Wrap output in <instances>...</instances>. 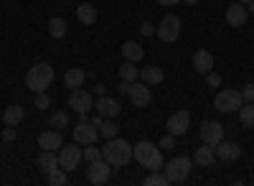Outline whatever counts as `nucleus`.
Returning <instances> with one entry per match:
<instances>
[{
	"instance_id": "aec40b11",
	"label": "nucleus",
	"mask_w": 254,
	"mask_h": 186,
	"mask_svg": "<svg viewBox=\"0 0 254 186\" xmlns=\"http://www.w3.org/2000/svg\"><path fill=\"white\" fill-rule=\"evenodd\" d=\"M214 161H216V151H214V146H208V143H201V146L196 148L193 163H198V166H211Z\"/></svg>"
},
{
	"instance_id": "2eb2a0df",
	"label": "nucleus",
	"mask_w": 254,
	"mask_h": 186,
	"mask_svg": "<svg viewBox=\"0 0 254 186\" xmlns=\"http://www.w3.org/2000/svg\"><path fill=\"white\" fill-rule=\"evenodd\" d=\"M94 107H97V112H99V115H104V117H117V115L122 112L120 99H115V97H107V94H102V97L94 102Z\"/></svg>"
},
{
	"instance_id": "6ab92c4d",
	"label": "nucleus",
	"mask_w": 254,
	"mask_h": 186,
	"mask_svg": "<svg viewBox=\"0 0 254 186\" xmlns=\"http://www.w3.org/2000/svg\"><path fill=\"white\" fill-rule=\"evenodd\" d=\"M163 79H165V72H163L160 67H155V64L140 69V82H145L147 87H153V85H163Z\"/></svg>"
},
{
	"instance_id": "7c9ffc66",
	"label": "nucleus",
	"mask_w": 254,
	"mask_h": 186,
	"mask_svg": "<svg viewBox=\"0 0 254 186\" xmlns=\"http://www.w3.org/2000/svg\"><path fill=\"white\" fill-rule=\"evenodd\" d=\"M46 181L51 186H64V184L69 181V176H66V171H64V169H54L51 174H46Z\"/></svg>"
},
{
	"instance_id": "2f4dec72",
	"label": "nucleus",
	"mask_w": 254,
	"mask_h": 186,
	"mask_svg": "<svg viewBox=\"0 0 254 186\" xmlns=\"http://www.w3.org/2000/svg\"><path fill=\"white\" fill-rule=\"evenodd\" d=\"M142 184H145V186H168L171 181H168L165 174H150V176H145Z\"/></svg>"
},
{
	"instance_id": "0eeeda50",
	"label": "nucleus",
	"mask_w": 254,
	"mask_h": 186,
	"mask_svg": "<svg viewBox=\"0 0 254 186\" xmlns=\"http://www.w3.org/2000/svg\"><path fill=\"white\" fill-rule=\"evenodd\" d=\"M198 135H201V143H208V146H219L224 140V125L216 120H203L201 128H198Z\"/></svg>"
},
{
	"instance_id": "bb28decb",
	"label": "nucleus",
	"mask_w": 254,
	"mask_h": 186,
	"mask_svg": "<svg viewBox=\"0 0 254 186\" xmlns=\"http://www.w3.org/2000/svg\"><path fill=\"white\" fill-rule=\"evenodd\" d=\"M49 128H54V130H66V128H69V112H66V110L51 112V117H49Z\"/></svg>"
},
{
	"instance_id": "a18cd8bd",
	"label": "nucleus",
	"mask_w": 254,
	"mask_h": 186,
	"mask_svg": "<svg viewBox=\"0 0 254 186\" xmlns=\"http://www.w3.org/2000/svg\"><path fill=\"white\" fill-rule=\"evenodd\" d=\"M183 3H186V5H196V3H198V0H183Z\"/></svg>"
},
{
	"instance_id": "1a4fd4ad",
	"label": "nucleus",
	"mask_w": 254,
	"mask_h": 186,
	"mask_svg": "<svg viewBox=\"0 0 254 186\" xmlns=\"http://www.w3.org/2000/svg\"><path fill=\"white\" fill-rule=\"evenodd\" d=\"M56 156H59V169H64L66 174H69V171H74V169L79 166V163H81V158H84L79 146H61Z\"/></svg>"
},
{
	"instance_id": "4c0bfd02",
	"label": "nucleus",
	"mask_w": 254,
	"mask_h": 186,
	"mask_svg": "<svg viewBox=\"0 0 254 186\" xmlns=\"http://www.w3.org/2000/svg\"><path fill=\"white\" fill-rule=\"evenodd\" d=\"M206 82H208V87H221V77H219V74H214V69H211V72L206 74Z\"/></svg>"
},
{
	"instance_id": "c9c22d12",
	"label": "nucleus",
	"mask_w": 254,
	"mask_h": 186,
	"mask_svg": "<svg viewBox=\"0 0 254 186\" xmlns=\"http://www.w3.org/2000/svg\"><path fill=\"white\" fill-rule=\"evenodd\" d=\"M137 31H140V36H155V26L150 23V20H142Z\"/></svg>"
},
{
	"instance_id": "393cba45",
	"label": "nucleus",
	"mask_w": 254,
	"mask_h": 186,
	"mask_svg": "<svg viewBox=\"0 0 254 186\" xmlns=\"http://www.w3.org/2000/svg\"><path fill=\"white\" fill-rule=\"evenodd\" d=\"M49 33L51 38H64L69 33V23H66V18H61V15H54L49 20Z\"/></svg>"
},
{
	"instance_id": "20e7f679",
	"label": "nucleus",
	"mask_w": 254,
	"mask_h": 186,
	"mask_svg": "<svg viewBox=\"0 0 254 186\" xmlns=\"http://www.w3.org/2000/svg\"><path fill=\"white\" fill-rule=\"evenodd\" d=\"M190 171H193V161H190L188 156H176L168 163H163V174L168 176L171 184H183L190 176Z\"/></svg>"
},
{
	"instance_id": "9b49d317",
	"label": "nucleus",
	"mask_w": 254,
	"mask_h": 186,
	"mask_svg": "<svg viewBox=\"0 0 254 186\" xmlns=\"http://www.w3.org/2000/svg\"><path fill=\"white\" fill-rule=\"evenodd\" d=\"M69 107L74 110V112H89L92 107H94V99H92V94L89 92H84L81 87L79 90H71V94H69Z\"/></svg>"
},
{
	"instance_id": "f257e3e1",
	"label": "nucleus",
	"mask_w": 254,
	"mask_h": 186,
	"mask_svg": "<svg viewBox=\"0 0 254 186\" xmlns=\"http://www.w3.org/2000/svg\"><path fill=\"white\" fill-rule=\"evenodd\" d=\"M132 158L140 163L142 169L147 171H160L163 169V153H160V146L155 143H147V140H140L137 146H132Z\"/></svg>"
},
{
	"instance_id": "4468645a",
	"label": "nucleus",
	"mask_w": 254,
	"mask_h": 186,
	"mask_svg": "<svg viewBox=\"0 0 254 186\" xmlns=\"http://www.w3.org/2000/svg\"><path fill=\"white\" fill-rule=\"evenodd\" d=\"M99 138V128L92 125V122H79V125L74 128V140L81 143V146H89V143H94Z\"/></svg>"
},
{
	"instance_id": "5701e85b",
	"label": "nucleus",
	"mask_w": 254,
	"mask_h": 186,
	"mask_svg": "<svg viewBox=\"0 0 254 186\" xmlns=\"http://www.w3.org/2000/svg\"><path fill=\"white\" fill-rule=\"evenodd\" d=\"M122 56H125V61H140L142 56H145V49L137 44V41H125L122 44Z\"/></svg>"
},
{
	"instance_id": "79ce46f5",
	"label": "nucleus",
	"mask_w": 254,
	"mask_h": 186,
	"mask_svg": "<svg viewBox=\"0 0 254 186\" xmlns=\"http://www.w3.org/2000/svg\"><path fill=\"white\" fill-rule=\"evenodd\" d=\"M102 120H104V115H94V117H92V125L99 128V125H102Z\"/></svg>"
},
{
	"instance_id": "423d86ee",
	"label": "nucleus",
	"mask_w": 254,
	"mask_h": 186,
	"mask_svg": "<svg viewBox=\"0 0 254 186\" xmlns=\"http://www.w3.org/2000/svg\"><path fill=\"white\" fill-rule=\"evenodd\" d=\"M155 36L160 41H165V44H173V41L181 36V18L173 15V13H168L163 20H160V26L155 28Z\"/></svg>"
},
{
	"instance_id": "473e14b6",
	"label": "nucleus",
	"mask_w": 254,
	"mask_h": 186,
	"mask_svg": "<svg viewBox=\"0 0 254 186\" xmlns=\"http://www.w3.org/2000/svg\"><path fill=\"white\" fill-rule=\"evenodd\" d=\"M81 156H84V158H87V163H92V161H97V158H102V151H99V148L94 146V143H89V146H87V148H84V151H81Z\"/></svg>"
},
{
	"instance_id": "72a5a7b5",
	"label": "nucleus",
	"mask_w": 254,
	"mask_h": 186,
	"mask_svg": "<svg viewBox=\"0 0 254 186\" xmlns=\"http://www.w3.org/2000/svg\"><path fill=\"white\" fill-rule=\"evenodd\" d=\"M158 146H160V151H173V148H176V135H173V133H168V135H163V138H160V143H158Z\"/></svg>"
},
{
	"instance_id": "f8f14e48",
	"label": "nucleus",
	"mask_w": 254,
	"mask_h": 186,
	"mask_svg": "<svg viewBox=\"0 0 254 186\" xmlns=\"http://www.w3.org/2000/svg\"><path fill=\"white\" fill-rule=\"evenodd\" d=\"M130 102H132L135 107H147L153 102L150 87H147L145 82H132V87H130Z\"/></svg>"
},
{
	"instance_id": "58836bf2",
	"label": "nucleus",
	"mask_w": 254,
	"mask_h": 186,
	"mask_svg": "<svg viewBox=\"0 0 254 186\" xmlns=\"http://www.w3.org/2000/svg\"><path fill=\"white\" fill-rule=\"evenodd\" d=\"M130 87H132V82H125V79H122V82H120V85H117V92L127 97V94H130Z\"/></svg>"
},
{
	"instance_id": "49530a36",
	"label": "nucleus",
	"mask_w": 254,
	"mask_h": 186,
	"mask_svg": "<svg viewBox=\"0 0 254 186\" xmlns=\"http://www.w3.org/2000/svg\"><path fill=\"white\" fill-rule=\"evenodd\" d=\"M237 3H244V5H249V3H252V0H237Z\"/></svg>"
},
{
	"instance_id": "e433bc0d",
	"label": "nucleus",
	"mask_w": 254,
	"mask_h": 186,
	"mask_svg": "<svg viewBox=\"0 0 254 186\" xmlns=\"http://www.w3.org/2000/svg\"><path fill=\"white\" fill-rule=\"evenodd\" d=\"M239 92H242V99L244 102H254V85H244Z\"/></svg>"
},
{
	"instance_id": "4be33fe9",
	"label": "nucleus",
	"mask_w": 254,
	"mask_h": 186,
	"mask_svg": "<svg viewBox=\"0 0 254 186\" xmlns=\"http://www.w3.org/2000/svg\"><path fill=\"white\" fill-rule=\"evenodd\" d=\"M36 163H38V169L44 174H51L54 169H59V156L54 151H44V153H38Z\"/></svg>"
},
{
	"instance_id": "7ed1b4c3",
	"label": "nucleus",
	"mask_w": 254,
	"mask_h": 186,
	"mask_svg": "<svg viewBox=\"0 0 254 186\" xmlns=\"http://www.w3.org/2000/svg\"><path fill=\"white\" fill-rule=\"evenodd\" d=\"M51 82H54V67L46 61H38L26 72V87L31 92H46Z\"/></svg>"
},
{
	"instance_id": "f3484780",
	"label": "nucleus",
	"mask_w": 254,
	"mask_h": 186,
	"mask_svg": "<svg viewBox=\"0 0 254 186\" xmlns=\"http://www.w3.org/2000/svg\"><path fill=\"white\" fill-rule=\"evenodd\" d=\"M214 151H216V158H219V161H226V163L237 161V158L242 156L239 143H234V140H221V143H219V146H216Z\"/></svg>"
},
{
	"instance_id": "cd10ccee",
	"label": "nucleus",
	"mask_w": 254,
	"mask_h": 186,
	"mask_svg": "<svg viewBox=\"0 0 254 186\" xmlns=\"http://www.w3.org/2000/svg\"><path fill=\"white\" fill-rule=\"evenodd\" d=\"M239 120L244 128H254V102H244L239 107Z\"/></svg>"
},
{
	"instance_id": "ea45409f",
	"label": "nucleus",
	"mask_w": 254,
	"mask_h": 186,
	"mask_svg": "<svg viewBox=\"0 0 254 186\" xmlns=\"http://www.w3.org/2000/svg\"><path fill=\"white\" fill-rule=\"evenodd\" d=\"M3 140H15V125H5V130H3Z\"/></svg>"
},
{
	"instance_id": "a878e982",
	"label": "nucleus",
	"mask_w": 254,
	"mask_h": 186,
	"mask_svg": "<svg viewBox=\"0 0 254 186\" xmlns=\"http://www.w3.org/2000/svg\"><path fill=\"white\" fill-rule=\"evenodd\" d=\"M23 117H26V110L20 107V105H10V107H5V112H3L5 125H18Z\"/></svg>"
},
{
	"instance_id": "a19ab883",
	"label": "nucleus",
	"mask_w": 254,
	"mask_h": 186,
	"mask_svg": "<svg viewBox=\"0 0 254 186\" xmlns=\"http://www.w3.org/2000/svg\"><path fill=\"white\" fill-rule=\"evenodd\" d=\"M158 3H160L163 8H171V5H178L181 0H158Z\"/></svg>"
},
{
	"instance_id": "c03bdc74",
	"label": "nucleus",
	"mask_w": 254,
	"mask_h": 186,
	"mask_svg": "<svg viewBox=\"0 0 254 186\" xmlns=\"http://www.w3.org/2000/svg\"><path fill=\"white\" fill-rule=\"evenodd\" d=\"M247 10H249V15H252V18H254V0H252V3H249V5H247Z\"/></svg>"
},
{
	"instance_id": "9d476101",
	"label": "nucleus",
	"mask_w": 254,
	"mask_h": 186,
	"mask_svg": "<svg viewBox=\"0 0 254 186\" xmlns=\"http://www.w3.org/2000/svg\"><path fill=\"white\" fill-rule=\"evenodd\" d=\"M188 125H190V112L188 110H176L171 117H168V133H173L176 138L178 135H186L188 133Z\"/></svg>"
},
{
	"instance_id": "c85d7f7f",
	"label": "nucleus",
	"mask_w": 254,
	"mask_h": 186,
	"mask_svg": "<svg viewBox=\"0 0 254 186\" xmlns=\"http://www.w3.org/2000/svg\"><path fill=\"white\" fill-rule=\"evenodd\" d=\"M117 72H120V77H122L125 82H137V79H140V69L132 64V61H125Z\"/></svg>"
},
{
	"instance_id": "ddd939ff",
	"label": "nucleus",
	"mask_w": 254,
	"mask_h": 186,
	"mask_svg": "<svg viewBox=\"0 0 254 186\" xmlns=\"http://www.w3.org/2000/svg\"><path fill=\"white\" fill-rule=\"evenodd\" d=\"M247 18H249V10H247L244 3H234V5L226 8V23H229L231 28H244Z\"/></svg>"
},
{
	"instance_id": "412c9836",
	"label": "nucleus",
	"mask_w": 254,
	"mask_h": 186,
	"mask_svg": "<svg viewBox=\"0 0 254 186\" xmlns=\"http://www.w3.org/2000/svg\"><path fill=\"white\" fill-rule=\"evenodd\" d=\"M97 8L92 5V3H81L79 8H76V18H79V23H84V26H94L97 23Z\"/></svg>"
},
{
	"instance_id": "6e6552de",
	"label": "nucleus",
	"mask_w": 254,
	"mask_h": 186,
	"mask_svg": "<svg viewBox=\"0 0 254 186\" xmlns=\"http://www.w3.org/2000/svg\"><path fill=\"white\" fill-rule=\"evenodd\" d=\"M112 166L104 158H97V161H92L89 166H87V181L89 184H94V186H102V184H107L110 181V176H112V171H110Z\"/></svg>"
},
{
	"instance_id": "a211bd4d",
	"label": "nucleus",
	"mask_w": 254,
	"mask_h": 186,
	"mask_svg": "<svg viewBox=\"0 0 254 186\" xmlns=\"http://www.w3.org/2000/svg\"><path fill=\"white\" fill-rule=\"evenodd\" d=\"M38 146H41V151H59V148L64 146V138H61L59 130L49 128L46 133L38 135Z\"/></svg>"
},
{
	"instance_id": "f03ea898",
	"label": "nucleus",
	"mask_w": 254,
	"mask_h": 186,
	"mask_svg": "<svg viewBox=\"0 0 254 186\" xmlns=\"http://www.w3.org/2000/svg\"><path fill=\"white\" fill-rule=\"evenodd\" d=\"M102 158L107 161L112 169H120V166H125V163L132 158V146L127 140H122V138H110L107 143H104V148H102Z\"/></svg>"
},
{
	"instance_id": "dca6fc26",
	"label": "nucleus",
	"mask_w": 254,
	"mask_h": 186,
	"mask_svg": "<svg viewBox=\"0 0 254 186\" xmlns=\"http://www.w3.org/2000/svg\"><path fill=\"white\" fill-rule=\"evenodd\" d=\"M190 64H193V69L198 74H208L211 69H214V54H211L208 49H198V51H193Z\"/></svg>"
},
{
	"instance_id": "37998d69",
	"label": "nucleus",
	"mask_w": 254,
	"mask_h": 186,
	"mask_svg": "<svg viewBox=\"0 0 254 186\" xmlns=\"http://www.w3.org/2000/svg\"><path fill=\"white\" fill-rule=\"evenodd\" d=\"M94 94L102 97V94H104V85H94Z\"/></svg>"
},
{
	"instance_id": "f704fd0d",
	"label": "nucleus",
	"mask_w": 254,
	"mask_h": 186,
	"mask_svg": "<svg viewBox=\"0 0 254 186\" xmlns=\"http://www.w3.org/2000/svg\"><path fill=\"white\" fill-rule=\"evenodd\" d=\"M36 107L38 110H49L51 107V97L46 92H36Z\"/></svg>"
},
{
	"instance_id": "39448f33",
	"label": "nucleus",
	"mask_w": 254,
	"mask_h": 186,
	"mask_svg": "<svg viewBox=\"0 0 254 186\" xmlns=\"http://www.w3.org/2000/svg\"><path fill=\"white\" fill-rule=\"evenodd\" d=\"M244 105V99H242V92L239 90H221V92H216V99H214V107L219 110V112H239V107Z\"/></svg>"
},
{
	"instance_id": "c756f323",
	"label": "nucleus",
	"mask_w": 254,
	"mask_h": 186,
	"mask_svg": "<svg viewBox=\"0 0 254 186\" xmlns=\"http://www.w3.org/2000/svg\"><path fill=\"white\" fill-rule=\"evenodd\" d=\"M120 128H117V122H112V117H104L102 120V125H99V135L104 140H110V138H117Z\"/></svg>"
},
{
	"instance_id": "b1692460",
	"label": "nucleus",
	"mask_w": 254,
	"mask_h": 186,
	"mask_svg": "<svg viewBox=\"0 0 254 186\" xmlns=\"http://www.w3.org/2000/svg\"><path fill=\"white\" fill-rule=\"evenodd\" d=\"M84 79H87V72L79 69V67H74V69H69L66 74H64V85H66L69 90H79V87L84 85Z\"/></svg>"
}]
</instances>
